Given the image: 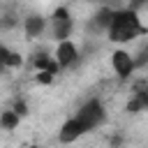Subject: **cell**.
I'll return each mask as SVG.
<instances>
[{
    "label": "cell",
    "mask_w": 148,
    "mask_h": 148,
    "mask_svg": "<svg viewBox=\"0 0 148 148\" xmlns=\"http://www.w3.org/2000/svg\"><path fill=\"white\" fill-rule=\"evenodd\" d=\"M21 62H23V58H21L16 51H9V56H7V67H21Z\"/></svg>",
    "instance_id": "7c38bea8"
},
{
    "label": "cell",
    "mask_w": 148,
    "mask_h": 148,
    "mask_svg": "<svg viewBox=\"0 0 148 148\" xmlns=\"http://www.w3.org/2000/svg\"><path fill=\"white\" fill-rule=\"evenodd\" d=\"M12 111L21 118V116H25V113H28V106H25V102H23V99H16V102H14V106H12Z\"/></svg>",
    "instance_id": "4fadbf2b"
},
{
    "label": "cell",
    "mask_w": 148,
    "mask_h": 148,
    "mask_svg": "<svg viewBox=\"0 0 148 148\" xmlns=\"http://www.w3.org/2000/svg\"><path fill=\"white\" fill-rule=\"evenodd\" d=\"M86 132H83V127L79 125V120L76 118H69V120H65L62 123V127H60V132H58V141L60 143H74L79 136H83Z\"/></svg>",
    "instance_id": "8992f818"
},
{
    "label": "cell",
    "mask_w": 148,
    "mask_h": 148,
    "mask_svg": "<svg viewBox=\"0 0 148 148\" xmlns=\"http://www.w3.org/2000/svg\"><path fill=\"white\" fill-rule=\"evenodd\" d=\"M32 65H35V69H39V72H49V74H53V76L60 72L58 62H56L51 56H46V53H35Z\"/></svg>",
    "instance_id": "ba28073f"
},
{
    "label": "cell",
    "mask_w": 148,
    "mask_h": 148,
    "mask_svg": "<svg viewBox=\"0 0 148 148\" xmlns=\"http://www.w3.org/2000/svg\"><path fill=\"white\" fill-rule=\"evenodd\" d=\"M111 16H113V9H111V7H102V9L92 16V25H95V30H106L109 23H111Z\"/></svg>",
    "instance_id": "9c48e42d"
},
{
    "label": "cell",
    "mask_w": 148,
    "mask_h": 148,
    "mask_svg": "<svg viewBox=\"0 0 148 148\" xmlns=\"http://www.w3.org/2000/svg\"><path fill=\"white\" fill-rule=\"evenodd\" d=\"M141 109H146V104H143L141 99H136V97H132V99L127 102V111H130V113H139Z\"/></svg>",
    "instance_id": "8fae6325"
},
{
    "label": "cell",
    "mask_w": 148,
    "mask_h": 148,
    "mask_svg": "<svg viewBox=\"0 0 148 148\" xmlns=\"http://www.w3.org/2000/svg\"><path fill=\"white\" fill-rule=\"evenodd\" d=\"M76 60H79L76 44L69 42V39L60 42L58 49H56V62H58V67H72V65H76Z\"/></svg>",
    "instance_id": "277c9868"
},
{
    "label": "cell",
    "mask_w": 148,
    "mask_h": 148,
    "mask_svg": "<svg viewBox=\"0 0 148 148\" xmlns=\"http://www.w3.org/2000/svg\"><path fill=\"white\" fill-rule=\"evenodd\" d=\"M28 148H39V146H28Z\"/></svg>",
    "instance_id": "ac0fdd59"
},
{
    "label": "cell",
    "mask_w": 148,
    "mask_h": 148,
    "mask_svg": "<svg viewBox=\"0 0 148 148\" xmlns=\"http://www.w3.org/2000/svg\"><path fill=\"white\" fill-rule=\"evenodd\" d=\"M74 30V21H72V14L67 7H58L53 14H51V32L58 42H65Z\"/></svg>",
    "instance_id": "3957f363"
},
{
    "label": "cell",
    "mask_w": 148,
    "mask_h": 148,
    "mask_svg": "<svg viewBox=\"0 0 148 148\" xmlns=\"http://www.w3.org/2000/svg\"><path fill=\"white\" fill-rule=\"evenodd\" d=\"M44 25H46V21H44V16H39V14H30V16L23 21V30H25L28 37H39V35L44 32Z\"/></svg>",
    "instance_id": "52a82bcc"
},
{
    "label": "cell",
    "mask_w": 148,
    "mask_h": 148,
    "mask_svg": "<svg viewBox=\"0 0 148 148\" xmlns=\"http://www.w3.org/2000/svg\"><path fill=\"white\" fill-rule=\"evenodd\" d=\"M120 143H123V139H120V136L116 134V136L111 139V148H120Z\"/></svg>",
    "instance_id": "e0dca14e"
},
{
    "label": "cell",
    "mask_w": 148,
    "mask_h": 148,
    "mask_svg": "<svg viewBox=\"0 0 148 148\" xmlns=\"http://www.w3.org/2000/svg\"><path fill=\"white\" fill-rule=\"evenodd\" d=\"M109 32V39L111 42H130L139 35H146V25L141 23L139 18V12H132V9H113V16H111V23L106 28Z\"/></svg>",
    "instance_id": "6da1fadb"
},
{
    "label": "cell",
    "mask_w": 148,
    "mask_h": 148,
    "mask_svg": "<svg viewBox=\"0 0 148 148\" xmlns=\"http://www.w3.org/2000/svg\"><path fill=\"white\" fill-rule=\"evenodd\" d=\"M7 56H9V49L0 44V72H2V69H7Z\"/></svg>",
    "instance_id": "5bb4252c"
},
{
    "label": "cell",
    "mask_w": 148,
    "mask_h": 148,
    "mask_svg": "<svg viewBox=\"0 0 148 148\" xmlns=\"http://www.w3.org/2000/svg\"><path fill=\"white\" fill-rule=\"evenodd\" d=\"M16 125H18V116H16L12 109L0 113V127H2V130H14Z\"/></svg>",
    "instance_id": "30bf717a"
},
{
    "label": "cell",
    "mask_w": 148,
    "mask_h": 148,
    "mask_svg": "<svg viewBox=\"0 0 148 148\" xmlns=\"http://www.w3.org/2000/svg\"><path fill=\"white\" fill-rule=\"evenodd\" d=\"M111 65H113V69H116V74H118L120 79H130L132 72H134V60H132V56H130L127 51H123V49H118V51L111 53Z\"/></svg>",
    "instance_id": "5b68a950"
},
{
    "label": "cell",
    "mask_w": 148,
    "mask_h": 148,
    "mask_svg": "<svg viewBox=\"0 0 148 148\" xmlns=\"http://www.w3.org/2000/svg\"><path fill=\"white\" fill-rule=\"evenodd\" d=\"M37 81H39V83H51V81H53V74H49V72H37Z\"/></svg>",
    "instance_id": "9a60e30c"
},
{
    "label": "cell",
    "mask_w": 148,
    "mask_h": 148,
    "mask_svg": "<svg viewBox=\"0 0 148 148\" xmlns=\"http://www.w3.org/2000/svg\"><path fill=\"white\" fill-rule=\"evenodd\" d=\"M74 118L79 120V125L83 127V132H92V130H97V127L104 123L106 113H104L102 102L92 97V99H88V102L76 111V116H74Z\"/></svg>",
    "instance_id": "7a4b0ae2"
},
{
    "label": "cell",
    "mask_w": 148,
    "mask_h": 148,
    "mask_svg": "<svg viewBox=\"0 0 148 148\" xmlns=\"http://www.w3.org/2000/svg\"><path fill=\"white\" fill-rule=\"evenodd\" d=\"M143 5H146V0H132V2H130V7H127V9H132V12H139V9H141V7H143Z\"/></svg>",
    "instance_id": "2e32d148"
}]
</instances>
